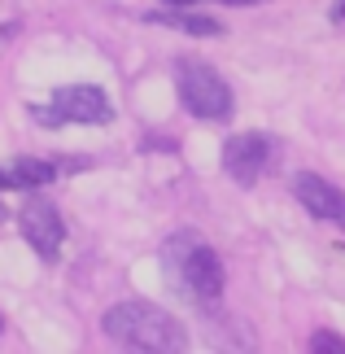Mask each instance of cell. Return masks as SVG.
Listing matches in <instances>:
<instances>
[{
	"label": "cell",
	"mask_w": 345,
	"mask_h": 354,
	"mask_svg": "<svg viewBox=\"0 0 345 354\" xmlns=\"http://www.w3.org/2000/svg\"><path fill=\"white\" fill-rule=\"evenodd\" d=\"M162 276L192 306H214L218 293H223V263H218V254L210 245L192 232H175L162 245Z\"/></svg>",
	"instance_id": "6da1fadb"
},
{
	"label": "cell",
	"mask_w": 345,
	"mask_h": 354,
	"mask_svg": "<svg viewBox=\"0 0 345 354\" xmlns=\"http://www.w3.org/2000/svg\"><path fill=\"white\" fill-rule=\"evenodd\" d=\"M105 337L122 350H149V354H171L188 346V333L179 328L171 310L153 302H118L105 310Z\"/></svg>",
	"instance_id": "7a4b0ae2"
},
{
	"label": "cell",
	"mask_w": 345,
	"mask_h": 354,
	"mask_svg": "<svg viewBox=\"0 0 345 354\" xmlns=\"http://www.w3.org/2000/svg\"><path fill=\"white\" fill-rule=\"evenodd\" d=\"M175 92L179 105L201 118V122H223L232 118V88L223 84V75L205 62H179L175 66Z\"/></svg>",
	"instance_id": "3957f363"
},
{
	"label": "cell",
	"mask_w": 345,
	"mask_h": 354,
	"mask_svg": "<svg viewBox=\"0 0 345 354\" xmlns=\"http://www.w3.org/2000/svg\"><path fill=\"white\" fill-rule=\"evenodd\" d=\"M31 118L39 127H62V122H84V127H105L114 118V105L101 88L92 84H71V88H57L53 92V105H31Z\"/></svg>",
	"instance_id": "277c9868"
},
{
	"label": "cell",
	"mask_w": 345,
	"mask_h": 354,
	"mask_svg": "<svg viewBox=\"0 0 345 354\" xmlns=\"http://www.w3.org/2000/svg\"><path fill=\"white\" fill-rule=\"evenodd\" d=\"M18 227H22L26 245H31L39 258H57L62 254L66 223H62V214H57V206H53L48 197H26L22 210H18Z\"/></svg>",
	"instance_id": "5b68a950"
},
{
	"label": "cell",
	"mask_w": 345,
	"mask_h": 354,
	"mask_svg": "<svg viewBox=\"0 0 345 354\" xmlns=\"http://www.w3.org/2000/svg\"><path fill=\"white\" fill-rule=\"evenodd\" d=\"M267 162H271V136H262V131L232 136V140L223 145V171H227L236 184H245V188L262 180Z\"/></svg>",
	"instance_id": "8992f818"
},
{
	"label": "cell",
	"mask_w": 345,
	"mask_h": 354,
	"mask_svg": "<svg viewBox=\"0 0 345 354\" xmlns=\"http://www.w3.org/2000/svg\"><path fill=\"white\" fill-rule=\"evenodd\" d=\"M293 193H297V201L315 214V219H337V223H345V193H341L337 184H328V180H319V175L301 171L297 180H293Z\"/></svg>",
	"instance_id": "52a82bcc"
},
{
	"label": "cell",
	"mask_w": 345,
	"mask_h": 354,
	"mask_svg": "<svg viewBox=\"0 0 345 354\" xmlns=\"http://www.w3.org/2000/svg\"><path fill=\"white\" fill-rule=\"evenodd\" d=\"M48 180H53V167L35 162V158H22L9 171H0V188H44Z\"/></svg>",
	"instance_id": "ba28073f"
},
{
	"label": "cell",
	"mask_w": 345,
	"mask_h": 354,
	"mask_svg": "<svg viewBox=\"0 0 345 354\" xmlns=\"http://www.w3.org/2000/svg\"><path fill=\"white\" fill-rule=\"evenodd\" d=\"M149 22L171 26V31H188V35H218V31H223L214 18H205V13H184V9H175V13H149Z\"/></svg>",
	"instance_id": "9c48e42d"
},
{
	"label": "cell",
	"mask_w": 345,
	"mask_h": 354,
	"mask_svg": "<svg viewBox=\"0 0 345 354\" xmlns=\"http://www.w3.org/2000/svg\"><path fill=\"white\" fill-rule=\"evenodd\" d=\"M310 350H328V354H345V337H337V333H328V328H319L310 337Z\"/></svg>",
	"instance_id": "30bf717a"
},
{
	"label": "cell",
	"mask_w": 345,
	"mask_h": 354,
	"mask_svg": "<svg viewBox=\"0 0 345 354\" xmlns=\"http://www.w3.org/2000/svg\"><path fill=\"white\" fill-rule=\"evenodd\" d=\"M333 22H345V0H337V9H333Z\"/></svg>",
	"instance_id": "8fae6325"
},
{
	"label": "cell",
	"mask_w": 345,
	"mask_h": 354,
	"mask_svg": "<svg viewBox=\"0 0 345 354\" xmlns=\"http://www.w3.org/2000/svg\"><path fill=\"white\" fill-rule=\"evenodd\" d=\"M218 5H262V0H218Z\"/></svg>",
	"instance_id": "7c38bea8"
},
{
	"label": "cell",
	"mask_w": 345,
	"mask_h": 354,
	"mask_svg": "<svg viewBox=\"0 0 345 354\" xmlns=\"http://www.w3.org/2000/svg\"><path fill=\"white\" fill-rule=\"evenodd\" d=\"M167 5H179V9H184V5H197V0H167Z\"/></svg>",
	"instance_id": "4fadbf2b"
}]
</instances>
